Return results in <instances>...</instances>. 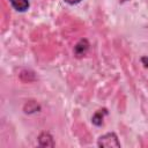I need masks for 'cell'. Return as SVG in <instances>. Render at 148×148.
Instances as JSON below:
<instances>
[{"label": "cell", "mask_w": 148, "mask_h": 148, "mask_svg": "<svg viewBox=\"0 0 148 148\" xmlns=\"http://www.w3.org/2000/svg\"><path fill=\"white\" fill-rule=\"evenodd\" d=\"M141 61H142V64L145 65V67H148V58H147V57H143V58L141 59Z\"/></svg>", "instance_id": "8992f818"}, {"label": "cell", "mask_w": 148, "mask_h": 148, "mask_svg": "<svg viewBox=\"0 0 148 148\" xmlns=\"http://www.w3.org/2000/svg\"><path fill=\"white\" fill-rule=\"evenodd\" d=\"M12 6L18 10V12H24L29 8V0H9Z\"/></svg>", "instance_id": "277c9868"}, {"label": "cell", "mask_w": 148, "mask_h": 148, "mask_svg": "<svg viewBox=\"0 0 148 148\" xmlns=\"http://www.w3.org/2000/svg\"><path fill=\"white\" fill-rule=\"evenodd\" d=\"M88 49H89L88 42H87L86 39H81V40L75 45V47H74V53H75V56H76L77 58H81V57H83V56L87 53Z\"/></svg>", "instance_id": "7a4b0ae2"}, {"label": "cell", "mask_w": 148, "mask_h": 148, "mask_svg": "<svg viewBox=\"0 0 148 148\" xmlns=\"http://www.w3.org/2000/svg\"><path fill=\"white\" fill-rule=\"evenodd\" d=\"M67 3H69V5H75V3H77V2H80L81 0H65Z\"/></svg>", "instance_id": "52a82bcc"}, {"label": "cell", "mask_w": 148, "mask_h": 148, "mask_svg": "<svg viewBox=\"0 0 148 148\" xmlns=\"http://www.w3.org/2000/svg\"><path fill=\"white\" fill-rule=\"evenodd\" d=\"M98 146L99 147H117V148H119L120 143L114 133H106L99 138Z\"/></svg>", "instance_id": "6da1fadb"}, {"label": "cell", "mask_w": 148, "mask_h": 148, "mask_svg": "<svg viewBox=\"0 0 148 148\" xmlns=\"http://www.w3.org/2000/svg\"><path fill=\"white\" fill-rule=\"evenodd\" d=\"M38 141H39V145H40L42 147H53V146H54L52 136H51L49 133H46V132H44V133H42V134L39 135Z\"/></svg>", "instance_id": "3957f363"}, {"label": "cell", "mask_w": 148, "mask_h": 148, "mask_svg": "<svg viewBox=\"0 0 148 148\" xmlns=\"http://www.w3.org/2000/svg\"><path fill=\"white\" fill-rule=\"evenodd\" d=\"M108 114V111H106V109H102V110H98V111H96V113L92 116V123L96 125V126H101L102 124H103V119H104V117Z\"/></svg>", "instance_id": "5b68a950"}]
</instances>
